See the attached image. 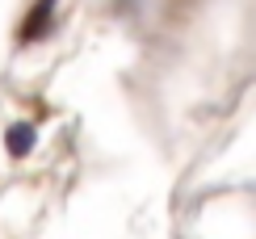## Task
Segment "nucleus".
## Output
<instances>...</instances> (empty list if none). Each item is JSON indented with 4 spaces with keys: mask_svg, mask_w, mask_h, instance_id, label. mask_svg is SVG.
Returning <instances> with one entry per match:
<instances>
[{
    "mask_svg": "<svg viewBox=\"0 0 256 239\" xmlns=\"http://www.w3.org/2000/svg\"><path fill=\"white\" fill-rule=\"evenodd\" d=\"M34 138H38V130L30 126V122H13V126H8V134H4V143H8V156H30Z\"/></svg>",
    "mask_w": 256,
    "mask_h": 239,
    "instance_id": "f257e3e1",
    "label": "nucleus"
}]
</instances>
